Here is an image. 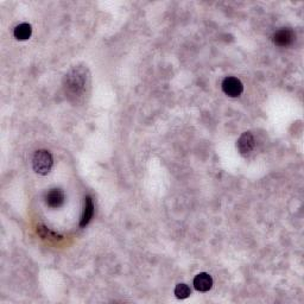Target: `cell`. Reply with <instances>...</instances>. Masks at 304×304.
Here are the masks:
<instances>
[{
	"label": "cell",
	"mask_w": 304,
	"mask_h": 304,
	"mask_svg": "<svg viewBox=\"0 0 304 304\" xmlns=\"http://www.w3.org/2000/svg\"><path fill=\"white\" fill-rule=\"evenodd\" d=\"M63 89L66 96L74 104L84 102L90 89V73L86 66L70 68L64 75Z\"/></svg>",
	"instance_id": "obj_1"
},
{
	"label": "cell",
	"mask_w": 304,
	"mask_h": 304,
	"mask_svg": "<svg viewBox=\"0 0 304 304\" xmlns=\"http://www.w3.org/2000/svg\"><path fill=\"white\" fill-rule=\"evenodd\" d=\"M52 165H54V159H52L51 153L46 150H38L35 152L34 158H32V167L34 170L40 175H48L51 171Z\"/></svg>",
	"instance_id": "obj_2"
},
{
	"label": "cell",
	"mask_w": 304,
	"mask_h": 304,
	"mask_svg": "<svg viewBox=\"0 0 304 304\" xmlns=\"http://www.w3.org/2000/svg\"><path fill=\"white\" fill-rule=\"evenodd\" d=\"M222 90L226 95L231 97H238L243 94L244 85L239 79L229 76V78H226L222 81Z\"/></svg>",
	"instance_id": "obj_3"
},
{
	"label": "cell",
	"mask_w": 304,
	"mask_h": 304,
	"mask_svg": "<svg viewBox=\"0 0 304 304\" xmlns=\"http://www.w3.org/2000/svg\"><path fill=\"white\" fill-rule=\"evenodd\" d=\"M237 147L241 156L247 157L256 147V139L251 132H244L237 141Z\"/></svg>",
	"instance_id": "obj_4"
},
{
	"label": "cell",
	"mask_w": 304,
	"mask_h": 304,
	"mask_svg": "<svg viewBox=\"0 0 304 304\" xmlns=\"http://www.w3.org/2000/svg\"><path fill=\"white\" fill-rule=\"evenodd\" d=\"M272 41L277 46L285 48V46L291 45L294 43L295 34L291 29H280L273 35Z\"/></svg>",
	"instance_id": "obj_5"
},
{
	"label": "cell",
	"mask_w": 304,
	"mask_h": 304,
	"mask_svg": "<svg viewBox=\"0 0 304 304\" xmlns=\"http://www.w3.org/2000/svg\"><path fill=\"white\" fill-rule=\"evenodd\" d=\"M194 286L197 291L207 292L213 286V278H212L211 274L201 272L194 278Z\"/></svg>",
	"instance_id": "obj_6"
},
{
	"label": "cell",
	"mask_w": 304,
	"mask_h": 304,
	"mask_svg": "<svg viewBox=\"0 0 304 304\" xmlns=\"http://www.w3.org/2000/svg\"><path fill=\"white\" fill-rule=\"evenodd\" d=\"M46 205L51 208H60L63 206L66 196L61 189H51L46 195Z\"/></svg>",
	"instance_id": "obj_7"
},
{
	"label": "cell",
	"mask_w": 304,
	"mask_h": 304,
	"mask_svg": "<svg viewBox=\"0 0 304 304\" xmlns=\"http://www.w3.org/2000/svg\"><path fill=\"white\" fill-rule=\"evenodd\" d=\"M94 215V203L90 196H87L85 199V207L82 212L81 220H80V227H86L90 222L91 217Z\"/></svg>",
	"instance_id": "obj_8"
},
{
	"label": "cell",
	"mask_w": 304,
	"mask_h": 304,
	"mask_svg": "<svg viewBox=\"0 0 304 304\" xmlns=\"http://www.w3.org/2000/svg\"><path fill=\"white\" fill-rule=\"evenodd\" d=\"M31 34H32V28L30 24H28V23H22V24L17 25L13 31L14 37L19 41L29 40V38L31 37Z\"/></svg>",
	"instance_id": "obj_9"
},
{
	"label": "cell",
	"mask_w": 304,
	"mask_h": 304,
	"mask_svg": "<svg viewBox=\"0 0 304 304\" xmlns=\"http://www.w3.org/2000/svg\"><path fill=\"white\" fill-rule=\"evenodd\" d=\"M191 290L190 288L187 284H177L175 288V295L177 298L179 300H184V298H188L190 296Z\"/></svg>",
	"instance_id": "obj_10"
},
{
	"label": "cell",
	"mask_w": 304,
	"mask_h": 304,
	"mask_svg": "<svg viewBox=\"0 0 304 304\" xmlns=\"http://www.w3.org/2000/svg\"><path fill=\"white\" fill-rule=\"evenodd\" d=\"M38 232H40L41 237H42L43 239H54V240L61 239L60 235L55 234V233H52L51 231H49V229L46 228V227L40 226V227H38Z\"/></svg>",
	"instance_id": "obj_11"
}]
</instances>
